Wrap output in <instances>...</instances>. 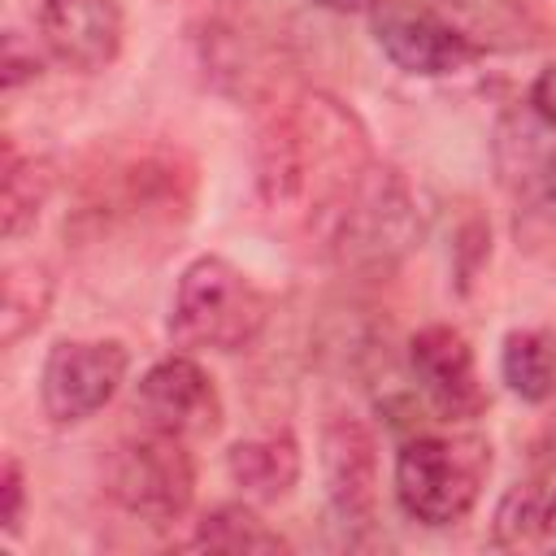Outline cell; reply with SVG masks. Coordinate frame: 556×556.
Instances as JSON below:
<instances>
[{"label": "cell", "mask_w": 556, "mask_h": 556, "mask_svg": "<svg viewBox=\"0 0 556 556\" xmlns=\"http://www.w3.org/2000/svg\"><path fill=\"white\" fill-rule=\"evenodd\" d=\"M22 513H26V478H22V465L9 456L0 469V526L13 534L22 526Z\"/></svg>", "instance_id": "21"}, {"label": "cell", "mask_w": 556, "mask_h": 556, "mask_svg": "<svg viewBox=\"0 0 556 556\" xmlns=\"http://www.w3.org/2000/svg\"><path fill=\"white\" fill-rule=\"evenodd\" d=\"M130 352L117 339H61L52 343L43 374H39V400L52 426H78L96 417L117 387L126 382Z\"/></svg>", "instance_id": "6"}, {"label": "cell", "mask_w": 556, "mask_h": 556, "mask_svg": "<svg viewBox=\"0 0 556 556\" xmlns=\"http://www.w3.org/2000/svg\"><path fill=\"white\" fill-rule=\"evenodd\" d=\"M35 74H39L35 52L26 56V52H22V39H17V35H4V87H17V83H26V78H35Z\"/></svg>", "instance_id": "23"}, {"label": "cell", "mask_w": 556, "mask_h": 556, "mask_svg": "<svg viewBox=\"0 0 556 556\" xmlns=\"http://www.w3.org/2000/svg\"><path fill=\"white\" fill-rule=\"evenodd\" d=\"M539 547H556V495L543 500V513H539Z\"/></svg>", "instance_id": "24"}, {"label": "cell", "mask_w": 556, "mask_h": 556, "mask_svg": "<svg viewBox=\"0 0 556 556\" xmlns=\"http://www.w3.org/2000/svg\"><path fill=\"white\" fill-rule=\"evenodd\" d=\"M521 174L526 178H534L539 182V191H543V200H552L556 204V143L552 148H534V135L521 126Z\"/></svg>", "instance_id": "20"}, {"label": "cell", "mask_w": 556, "mask_h": 556, "mask_svg": "<svg viewBox=\"0 0 556 556\" xmlns=\"http://www.w3.org/2000/svg\"><path fill=\"white\" fill-rule=\"evenodd\" d=\"M369 165L374 152L361 117L343 100L308 91L265 126L256 187L269 208H295L317 230Z\"/></svg>", "instance_id": "1"}, {"label": "cell", "mask_w": 556, "mask_h": 556, "mask_svg": "<svg viewBox=\"0 0 556 556\" xmlns=\"http://www.w3.org/2000/svg\"><path fill=\"white\" fill-rule=\"evenodd\" d=\"M443 13L478 52H521L543 43V22L521 0H447Z\"/></svg>", "instance_id": "13"}, {"label": "cell", "mask_w": 556, "mask_h": 556, "mask_svg": "<svg viewBox=\"0 0 556 556\" xmlns=\"http://www.w3.org/2000/svg\"><path fill=\"white\" fill-rule=\"evenodd\" d=\"M230 482L252 500H282L300 478V443L291 430H269L256 439H239L226 452Z\"/></svg>", "instance_id": "14"}, {"label": "cell", "mask_w": 556, "mask_h": 556, "mask_svg": "<svg viewBox=\"0 0 556 556\" xmlns=\"http://www.w3.org/2000/svg\"><path fill=\"white\" fill-rule=\"evenodd\" d=\"M421 230L426 222L404 174L395 165L374 161L313 235L339 269L382 278L404 265V256L421 243Z\"/></svg>", "instance_id": "2"}, {"label": "cell", "mask_w": 556, "mask_h": 556, "mask_svg": "<svg viewBox=\"0 0 556 556\" xmlns=\"http://www.w3.org/2000/svg\"><path fill=\"white\" fill-rule=\"evenodd\" d=\"M530 113L556 130V65L539 70V78L530 83Z\"/></svg>", "instance_id": "22"}, {"label": "cell", "mask_w": 556, "mask_h": 556, "mask_svg": "<svg viewBox=\"0 0 556 556\" xmlns=\"http://www.w3.org/2000/svg\"><path fill=\"white\" fill-rule=\"evenodd\" d=\"M122 9L117 0H43L39 4V39L43 48L78 70L96 74L122 52Z\"/></svg>", "instance_id": "12"}, {"label": "cell", "mask_w": 556, "mask_h": 556, "mask_svg": "<svg viewBox=\"0 0 556 556\" xmlns=\"http://www.w3.org/2000/svg\"><path fill=\"white\" fill-rule=\"evenodd\" d=\"M313 4H321V9H330V13H361V9H369L374 0H313Z\"/></svg>", "instance_id": "25"}, {"label": "cell", "mask_w": 556, "mask_h": 556, "mask_svg": "<svg viewBox=\"0 0 556 556\" xmlns=\"http://www.w3.org/2000/svg\"><path fill=\"white\" fill-rule=\"evenodd\" d=\"M408 365L430 400V408L447 421H469L486 408V391L473 365V348L465 343L460 330L452 326H426L408 343Z\"/></svg>", "instance_id": "11"}, {"label": "cell", "mask_w": 556, "mask_h": 556, "mask_svg": "<svg viewBox=\"0 0 556 556\" xmlns=\"http://www.w3.org/2000/svg\"><path fill=\"white\" fill-rule=\"evenodd\" d=\"M491 473V443L482 434H417L395 456V500L421 526L460 521Z\"/></svg>", "instance_id": "4"}, {"label": "cell", "mask_w": 556, "mask_h": 556, "mask_svg": "<svg viewBox=\"0 0 556 556\" xmlns=\"http://www.w3.org/2000/svg\"><path fill=\"white\" fill-rule=\"evenodd\" d=\"M369 30L382 56L417 78H443L482 56L443 9H430L421 0H374Z\"/></svg>", "instance_id": "7"}, {"label": "cell", "mask_w": 556, "mask_h": 556, "mask_svg": "<svg viewBox=\"0 0 556 556\" xmlns=\"http://www.w3.org/2000/svg\"><path fill=\"white\" fill-rule=\"evenodd\" d=\"M191 547H200V552H287L291 543L278 530H269L252 508L222 504L200 517Z\"/></svg>", "instance_id": "18"}, {"label": "cell", "mask_w": 556, "mask_h": 556, "mask_svg": "<svg viewBox=\"0 0 556 556\" xmlns=\"http://www.w3.org/2000/svg\"><path fill=\"white\" fill-rule=\"evenodd\" d=\"M500 374L513 395L526 404H543L556 395V339L547 330H513L504 334Z\"/></svg>", "instance_id": "16"}, {"label": "cell", "mask_w": 556, "mask_h": 556, "mask_svg": "<svg viewBox=\"0 0 556 556\" xmlns=\"http://www.w3.org/2000/svg\"><path fill=\"white\" fill-rule=\"evenodd\" d=\"M321 482L343 526H369L378 513V443L352 413H334L321 426Z\"/></svg>", "instance_id": "10"}, {"label": "cell", "mask_w": 556, "mask_h": 556, "mask_svg": "<svg viewBox=\"0 0 556 556\" xmlns=\"http://www.w3.org/2000/svg\"><path fill=\"white\" fill-rule=\"evenodd\" d=\"M187 174H178V156H139L126 169H117L100 200L83 204L78 222H87L96 235L113 226H169L174 213H187Z\"/></svg>", "instance_id": "8"}, {"label": "cell", "mask_w": 556, "mask_h": 556, "mask_svg": "<svg viewBox=\"0 0 556 556\" xmlns=\"http://www.w3.org/2000/svg\"><path fill=\"white\" fill-rule=\"evenodd\" d=\"M269 321L265 291L226 256H200L182 269L169 304V339L191 352H243Z\"/></svg>", "instance_id": "3"}, {"label": "cell", "mask_w": 556, "mask_h": 556, "mask_svg": "<svg viewBox=\"0 0 556 556\" xmlns=\"http://www.w3.org/2000/svg\"><path fill=\"white\" fill-rule=\"evenodd\" d=\"M52 187H56L52 161L17 156V152L4 156V174H0V230H4V239H17L39 222Z\"/></svg>", "instance_id": "15"}, {"label": "cell", "mask_w": 556, "mask_h": 556, "mask_svg": "<svg viewBox=\"0 0 556 556\" xmlns=\"http://www.w3.org/2000/svg\"><path fill=\"white\" fill-rule=\"evenodd\" d=\"M539 513H543V495L534 486H513L500 508H495V530L491 543L495 547H526L539 543Z\"/></svg>", "instance_id": "19"}, {"label": "cell", "mask_w": 556, "mask_h": 556, "mask_svg": "<svg viewBox=\"0 0 556 556\" xmlns=\"http://www.w3.org/2000/svg\"><path fill=\"white\" fill-rule=\"evenodd\" d=\"M52 308V274L39 261H17L4 269V295H0V343L13 348L30 330L43 326Z\"/></svg>", "instance_id": "17"}, {"label": "cell", "mask_w": 556, "mask_h": 556, "mask_svg": "<svg viewBox=\"0 0 556 556\" xmlns=\"http://www.w3.org/2000/svg\"><path fill=\"white\" fill-rule=\"evenodd\" d=\"M135 413L143 417L148 430H161V434H174V439L213 434L222 426L217 387L191 356L156 361L135 387Z\"/></svg>", "instance_id": "9"}, {"label": "cell", "mask_w": 556, "mask_h": 556, "mask_svg": "<svg viewBox=\"0 0 556 556\" xmlns=\"http://www.w3.org/2000/svg\"><path fill=\"white\" fill-rule=\"evenodd\" d=\"M104 495L122 513L165 526L182 517L195 500L191 452L182 447V439L161 434V430L130 434L104 456Z\"/></svg>", "instance_id": "5"}]
</instances>
